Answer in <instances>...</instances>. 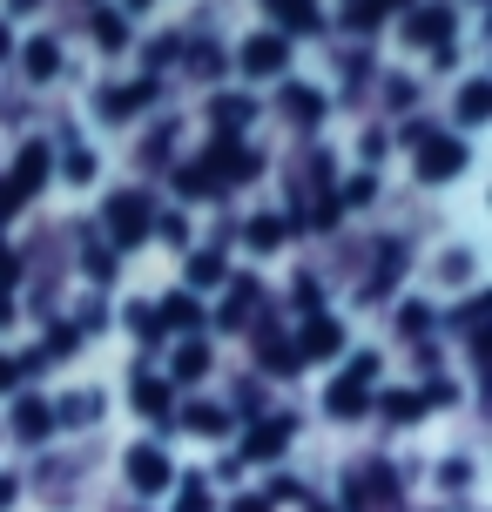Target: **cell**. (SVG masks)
<instances>
[{"mask_svg":"<svg viewBox=\"0 0 492 512\" xmlns=\"http://www.w3.org/2000/svg\"><path fill=\"white\" fill-rule=\"evenodd\" d=\"M284 236H290L284 216H250V250H277Z\"/></svg>","mask_w":492,"mask_h":512,"instance_id":"17","label":"cell"},{"mask_svg":"<svg viewBox=\"0 0 492 512\" xmlns=\"http://www.w3.org/2000/svg\"><path fill=\"white\" fill-rule=\"evenodd\" d=\"M14 432H21L27 445H41V438L54 432V411L41 405V398H21V405H14Z\"/></svg>","mask_w":492,"mask_h":512,"instance_id":"11","label":"cell"},{"mask_svg":"<svg viewBox=\"0 0 492 512\" xmlns=\"http://www.w3.org/2000/svg\"><path fill=\"white\" fill-rule=\"evenodd\" d=\"M230 512H270V499H236Z\"/></svg>","mask_w":492,"mask_h":512,"instance_id":"36","label":"cell"},{"mask_svg":"<svg viewBox=\"0 0 492 512\" xmlns=\"http://www.w3.org/2000/svg\"><path fill=\"white\" fill-rule=\"evenodd\" d=\"M344 351V331H337L331 317H311L304 324V344H297V358H337Z\"/></svg>","mask_w":492,"mask_h":512,"instance_id":"8","label":"cell"},{"mask_svg":"<svg viewBox=\"0 0 492 512\" xmlns=\"http://www.w3.org/2000/svg\"><path fill=\"white\" fill-rule=\"evenodd\" d=\"M129 486L135 492H169V459H162L156 445H135L129 452Z\"/></svg>","mask_w":492,"mask_h":512,"instance_id":"3","label":"cell"},{"mask_svg":"<svg viewBox=\"0 0 492 512\" xmlns=\"http://www.w3.org/2000/svg\"><path fill=\"white\" fill-rule=\"evenodd\" d=\"M398 7H405V0H358V7H351V27H378L385 14H398Z\"/></svg>","mask_w":492,"mask_h":512,"instance_id":"24","label":"cell"},{"mask_svg":"<svg viewBox=\"0 0 492 512\" xmlns=\"http://www.w3.org/2000/svg\"><path fill=\"white\" fill-rule=\"evenodd\" d=\"M7 317H14V297H7V290H0V324H7Z\"/></svg>","mask_w":492,"mask_h":512,"instance_id":"39","label":"cell"},{"mask_svg":"<svg viewBox=\"0 0 492 512\" xmlns=\"http://www.w3.org/2000/svg\"><path fill=\"white\" fill-rule=\"evenodd\" d=\"M61 351H75V331H68V324H54V337H48V351H41V358H61Z\"/></svg>","mask_w":492,"mask_h":512,"instance_id":"31","label":"cell"},{"mask_svg":"<svg viewBox=\"0 0 492 512\" xmlns=\"http://www.w3.org/2000/svg\"><path fill=\"white\" fill-rule=\"evenodd\" d=\"M182 425H189V432H223L230 411H223V405H189V411H182Z\"/></svg>","mask_w":492,"mask_h":512,"instance_id":"21","label":"cell"},{"mask_svg":"<svg viewBox=\"0 0 492 512\" xmlns=\"http://www.w3.org/2000/svg\"><path fill=\"white\" fill-rule=\"evenodd\" d=\"M54 68H61V48H54V41H27V75L54 81Z\"/></svg>","mask_w":492,"mask_h":512,"instance_id":"18","label":"cell"},{"mask_svg":"<svg viewBox=\"0 0 492 512\" xmlns=\"http://www.w3.org/2000/svg\"><path fill=\"white\" fill-rule=\"evenodd\" d=\"M14 203H21V196H14V189L0 182V216H14Z\"/></svg>","mask_w":492,"mask_h":512,"instance_id":"37","label":"cell"},{"mask_svg":"<svg viewBox=\"0 0 492 512\" xmlns=\"http://www.w3.org/2000/svg\"><path fill=\"white\" fill-rule=\"evenodd\" d=\"M277 14H284L290 34H311L317 27V0H277Z\"/></svg>","mask_w":492,"mask_h":512,"instance_id":"20","label":"cell"},{"mask_svg":"<svg viewBox=\"0 0 492 512\" xmlns=\"http://www.w3.org/2000/svg\"><path fill=\"white\" fill-rule=\"evenodd\" d=\"M182 196H209V189H216V182H209V169H203V162H189V169H182Z\"/></svg>","mask_w":492,"mask_h":512,"instance_id":"26","label":"cell"},{"mask_svg":"<svg viewBox=\"0 0 492 512\" xmlns=\"http://www.w3.org/2000/svg\"><path fill=\"white\" fill-rule=\"evenodd\" d=\"M364 378H371V358H358V364H351V378L331 391V418H358V411L371 405V398H364Z\"/></svg>","mask_w":492,"mask_h":512,"instance_id":"5","label":"cell"},{"mask_svg":"<svg viewBox=\"0 0 492 512\" xmlns=\"http://www.w3.org/2000/svg\"><path fill=\"white\" fill-rule=\"evenodd\" d=\"M102 223H108V243H115V250H135V243L149 236V196H142V189H122V196H108Z\"/></svg>","mask_w":492,"mask_h":512,"instance_id":"1","label":"cell"},{"mask_svg":"<svg viewBox=\"0 0 492 512\" xmlns=\"http://www.w3.org/2000/svg\"><path fill=\"white\" fill-rule=\"evenodd\" d=\"M466 169V149L452 142V135H418V176L425 182H445Z\"/></svg>","mask_w":492,"mask_h":512,"instance_id":"2","label":"cell"},{"mask_svg":"<svg viewBox=\"0 0 492 512\" xmlns=\"http://www.w3.org/2000/svg\"><path fill=\"white\" fill-rule=\"evenodd\" d=\"M418 411H425V405H418L412 391H391V398H385V418H418Z\"/></svg>","mask_w":492,"mask_h":512,"instance_id":"28","label":"cell"},{"mask_svg":"<svg viewBox=\"0 0 492 512\" xmlns=\"http://www.w3.org/2000/svg\"><path fill=\"white\" fill-rule=\"evenodd\" d=\"M284 108H290V122H317L324 115V102H317L311 88H284Z\"/></svg>","mask_w":492,"mask_h":512,"instance_id":"23","label":"cell"},{"mask_svg":"<svg viewBox=\"0 0 492 512\" xmlns=\"http://www.w3.org/2000/svg\"><path fill=\"white\" fill-rule=\"evenodd\" d=\"M156 324H182V331H189V324H203V310H196L189 290H176V297H162V304H156Z\"/></svg>","mask_w":492,"mask_h":512,"instance_id":"13","label":"cell"},{"mask_svg":"<svg viewBox=\"0 0 492 512\" xmlns=\"http://www.w3.org/2000/svg\"><path fill=\"white\" fill-rule=\"evenodd\" d=\"M14 378H21V364H14V358H0V391H14Z\"/></svg>","mask_w":492,"mask_h":512,"instance_id":"35","label":"cell"},{"mask_svg":"<svg viewBox=\"0 0 492 512\" xmlns=\"http://www.w3.org/2000/svg\"><path fill=\"white\" fill-rule=\"evenodd\" d=\"M95 176V155H68V182H88Z\"/></svg>","mask_w":492,"mask_h":512,"instance_id":"33","label":"cell"},{"mask_svg":"<svg viewBox=\"0 0 492 512\" xmlns=\"http://www.w3.org/2000/svg\"><path fill=\"white\" fill-rule=\"evenodd\" d=\"M250 115H257V108L243 102V95H216V102H209V122H216V142H236Z\"/></svg>","mask_w":492,"mask_h":512,"instance_id":"6","label":"cell"},{"mask_svg":"<svg viewBox=\"0 0 492 512\" xmlns=\"http://www.w3.org/2000/svg\"><path fill=\"white\" fill-rule=\"evenodd\" d=\"M129 324H135V331H142V337H162V324H156V310H142V304L129 310Z\"/></svg>","mask_w":492,"mask_h":512,"instance_id":"32","label":"cell"},{"mask_svg":"<svg viewBox=\"0 0 492 512\" xmlns=\"http://www.w3.org/2000/svg\"><path fill=\"white\" fill-rule=\"evenodd\" d=\"M156 102V81H135V88H108L102 108H108V122H122V115H135V108H149Z\"/></svg>","mask_w":492,"mask_h":512,"instance_id":"12","label":"cell"},{"mask_svg":"<svg viewBox=\"0 0 492 512\" xmlns=\"http://www.w3.org/2000/svg\"><path fill=\"white\" fill-rule=\"evenodd\" d=\"M284 445H290V418H263L250 432V445H243V459H277Z\"/></svg>","mask_w":492,"mask_h":512,"instance_id":"9","label":"cell"},{"mask_svg":"<svg viewBox=\"0 0 492 512\" xmlns=\"http://www.w3.org/2000/svg\"><path fill=\"white\" fill-rule=\"evenodd\" d=\"M14 492H21V486H14V479L0 472V506H14Z\"/></svg>","mask_w":492,"mask_h":512,"instance_id":"38","label":"cell"},{"mask_svg":"<svg viewBox=\"0 0 492 512\" xmlns=\"http://www.w3.org/2000/svg\"><path fill=\"white\" fill-rule=\"evenodd\" d=\"M459 122H492V81H466V95H459Z\"/></svg>","mask_w":492,"mask_h":512,"instance_id":"15","label":"cell"},{"mask_svg":"<svg viewBox=\"0 0 492 512\" xmlns=\"http://www.w3.org/2000/svg\"><path fill=\"white\" fill-rule=\"evenodd\" d=\"M169 371H176V384H196L209 371V344H182L176 358H169Z\"/></svg>","mask_w":492,"mask_h":512,"instance_id":"16","label":"cell"},{"mask_svg":"<svg viewBox=\"0 0 492 512\" xmlns=\"http://www.w3.org/2000/svg\"><path fill=\"white\" fill-rule=\"evenodd\" d=\"M41 182H48V149H41V142H27L21 162H14V182H7V189H14V196H34Z\"/></svg>","mask_w":492,"mask_h":512,"instance_id":"7","label":"cell"},{"mask_svg":"<svg viewBox=\"0 0 492 512\" xmlns=\"http://www.w3.org/2000/svg\"><path fill=\"white\" fill-rule=\"evenodd\" d=\"M156 230H162V236H169V243H176V250H182V243H189V230H182V216H162Z\"/></svg>","mask_w":492,"mask_h":512,"instance_id":"34","label":"cell"},{"mask_svg":"<svg viewBox=\"0 0 492 512\" xmlns=\"http://www.w3.org/2000/svg\"><path fill=\"white\" fill-rule=\"evenodd\" d=\"M257 351H263V364H297V344H284V337H277V324H263Z\"/></svg>","mask_w":492,"mask_h":512,"instance_id":"22","label":"cell"},{"mask_svg":"<svg viewBox=\"0 0 492 512\" xmlns=\"http://www.w3.org/2000/svg\"><path fill=\"white\" fill-rule=\"evenodd\" d=\"M108 270H115V263H108V243H88V277L108 283Z\"/></svg>","mask_w":492,"mask_h":512,"instance_id":"30","label":"cell"},{"mask_svg":"<svg viewBox=\"0 0 492 512\" xmlns=\"http://www.w3.org/2000/svg\"><path fill=\"white\" fill-rule=\"evenodd\" d=\"M95 41H102V48H122V41H129V21H115V14H95Z\"/></svg>","mask_w":492,"mask_h":512,"instance_id":"25","label":"cell"},{"mask_svg":"<svg viewBox=\"0 0 492 512\" xmlns=\"http://www.w3.org/2000/svg\"><path fill=\"white\" fill-rule=\"evenodd\" d=\"M135 405L149 411V418H169V378H142L135 384Z\"/></svg>","mask_w":492,"mask_h":512,"instance_id":"19","label":"cell"},{"mask_svg":"<svg viewBox=\"0 0 492 512\" xmlns=\"http://www.w3.org/2000/svg\"><path fill=\"white\" fill-rule=\"evenodd\" d=\"M176 512H209V486H203V479H189V486H182Z\"/></svg>","mask_w":492,"mask_h":512,"instance_id":"27","label":"cell"},{"mask_svg":"<svg viewBox=\"0 0 492 512\" xmlns=\"http://www.w3.org/2000/svg\"><path fill=\"white\" fill-rule=\"evenodd\" d=\"M7 7H14V14H21V7H41V0H7Z\"/></svg>","mask_w":492,"mask_h":512,"instance_id":"40","label":"cell"},{"mask_svg":"<svg viewBox=\"0 0 492 512\" xmlns=\"http://www.w3.org/2000/svg\"><path fill=\"white\" fill-rule=\"evenodd\" d=\"M0 54H7V27H0Z\"/></svg>","mask_w":492,"mask_h":512,"instance_id":"41","label":"cell"},{"mask_svg":"<svg viewBox=\"0 0 492 512\" xmlns=\"http://www.w3.org/2000/svg\"><path fill=\"white\" fill-rule=\"evenodd\" d=\"M54 418H61V425H81V418H95V398H68Z\"/></svg>","mask_w":492,"mask_h":512,"instance_id":"29","label":"cell"},{"mask_svg":"<svg viewBox=\"0 0 492 512\" xmlns=\"http://www.w3.org/2000/svg\"><path fill=\"white\" fill-rule=\"evenodd\" d=\"M405 34H412L418 48H432V41H452V14H445V7H425V14H412V21H405Z\"/></svg>","mask_w":492,"mask_h":512,"instance_id":"10","label":"cell"},{"mask_svg":"<svg viewBox=\"0 0 492 512\" xmlns=\"http://www.w3.org/2000/svg\"><path fill=\"white\" fill-rule=\"evenodd\" d=\"M284 61H290L284 34H250V41H243V68H250V75H277Z\"/></svg>","mask_w":492,"mask_h":512,"instance_id":"4","label":"cell"},{"mask_svg":"<svg viewBox=\"0 0 492 512\" xmlns=\"http://www.w3.org/2000/svg\"><path fill=\"white\" fill-rule=\"evenodd\" d=\"M223 277H230V270H223V250H196L189 256V283H196V290H216Z\"/></svg>","mask_w":492,"mask_h":512,"instance_id":"14","label":"cell"}]
</instances>
